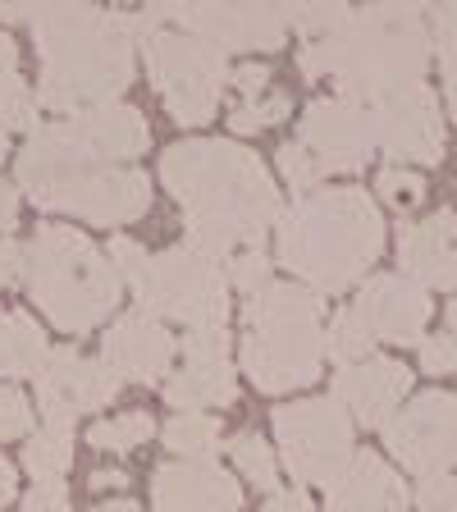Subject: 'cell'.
Masks as SVG:
<instances>
[{"mask_svg": "<svg viewBox=\"0 0 457 512\" xmlns=\"http://www.w3.org/2000/svg\"><path fill=\"white\" fill-rule=\"evenodd\" d=\"M160 183L183 206L188 243L220 261L266 247V234L284 215L266 160L224 138L174 142L160 156Z\"/></svg>", "mask_w": 457, "mask_h": 512, "instance_id": "1", "label": "cell"}, {"mask_svg": "<svg viewBox=\"0 0 457 512\" xmlns=\"http://www.w3.org/2000/svg\"><path fill=\"white\" fill-rule=\"evenodd\" d=\"M32 42L42 60L37 101L55 115L110 106L138 74V19L92 0H37Z\"/></svg>", "mask_w": 457, "mask_h": 512, "instance_id": "2", "label": "cell"}, {"mask_svg": "<svg viewBox=\"0 0 457 512\" xmlns=\"http://www.w3.org/2000/svg\"><path fill=\"white\" fill-rule=\"evenodd\" d=\"M279 261L320 298L362 284L384 252V215L366 188L302 192L275 224Z\"/></svg>", "mask_w": 457, "mask_h": 512, "instance_id": "3", "label": "cell"}, {"mask_svg": "<svg viewBox=\"0 0 457 512\" xmlns=\"http://www.w3.org/2000/svg\"><path fill=\"white\" fill-rule=\"evenodd\" d=\"M430 32L421 23H394L375 5H352L330 32L311 37L298 51L302 78H334L339 96H357L366 106L421 83L430 64Z\"/></svg>", "mask_w": 457, "mask_h": 512, "instance_id": "4", "label": "cell"}, {"mask_svg": "<svg viewBox=\"0 0 457 512\" xmlns=\"http://www.w3.org/2000/svg\"><path fill=\"white\" fill-rule=\"evenodd\" d=\"M23 288L55 330L74 339L101 330L124 298L110 256L74 224H42L32 234L23 247Z\"/></svg>", "mask_w": 457, "mask_h": 512, "instance_id": "5", "label": "cell"}, {"mask_svg": "<svg viewBox=\"0 0 457 512\" xmlns=\"http://www.w3.org/2000/svg\"><path fill=\"white\" fill-rule=\"evenodd\" d=\"M243 371L261 394H293L320 380L325 366V298L307 284H279L247 293L243 302Z\"/></svg>", "mask_w": 457, "mask_h": 512, "instance_id": "6", "label": "cell"}, {"mask_svg": "<svg viewBox=\"0 0 457 512\" xmlns=\"http://www.w3.org/2000/svg\"><path fill=\"white\" fill-rule=\"evenodd\" d=\"M147 142H151L147 115L138 106L110 101V106L78 110V115H64L55 124L32 128L19 160H14V174H19V188L32 192L42 183L69 179V174H83V170L133 165L147 151Z\"/></svg>", "mask_w": 457, "mask_h": 512, "instance_id": "7", "label": "cell"}, {"mask_svg": "<svg viewBox=\"0 0 457 512\" xmlns=\"http://www.w3.org/2000/svg\"><path fill=\"white\" fill-rule=\"evenodd\" d=\"M229 293L234 288H229L224 261L192 247L188 238L151 256L142 279L133 284V298L142 311H151L156 320L188 325V330H224L234 316Z\"/></svg>", "mask_w": 457, "mask_h": 512, "instance_id": "8", "label": "cell"}, {"mask_svg": "<svg viewBox=\"0 0 457 512\" xmlns=\"http://www.w3.org/2000/svg\"><path fill=\"white\" fill-rule=\"evenodd\" d=\"M142 55H147L151 87L165 101L174 124L197 128L220 115V101L229 92V74H234V64H229L224 51H215L211 42L192 37V32L151 28L142 37Z\"/></svg>", "mask_w": 457, "mask_h": 512, "instance_id": "9", "label": "cell"}, {"mask_svg": "<svg viewBox=\"0 0 457 512\" xmlns=\"http://www.w3.org/2000/svg\"><path fill=\"white\" fill-rule=\"evenodd\" d=\"M275 444L298 485H330L352 462V416L334 398L275 407Z\"/></svg>", "mask_w": 457, "mask_h": 512, "instance_id": "10", "label": "cell"}, {"mask_svg": "<svg viewBox=\"0 0 457 512\" xmlns=\"http://www.w3.org/2000/svg\"><path fill=\"white\" fill-rule=\"evenodd\" d=\"M28 197L42 211L74 215L87 224H133L151 206V183L133 165H106V170H83L69 179L42 183Z\"/></svg>", "mask_w": 457, "mask_h": 512, "instance_id": "11", "label": "cell"}, {"mask_svg": "<svg viewBox=\"0 0 457 512\" xmlns=\"http://www.w3.org/2000/svg\"><path fill=\"white\" fill-rule=\"evenodd\" d=\"M298 147L311 151L325 174H357L375 156V106L357 96H316L298 119Z\"/></svg>", "mask_w": 457, "mask_h": 512, "instance_id": "12", "label": "cell"}, {"mask_svg": "<svg viewBox=\"0 0 457 512\" xmlns=\"http://www.w3.org/2000/svg\"><path fill=\"white\" fill-rule=\"evenodd\" d=\"M124 389L101 357H83L78 348H51L46 366L37 371V412L55 426H74L78 416L110 407Z\"/></svg>", "mask_w": 457, "mask_h": 512, "instance_id": "13", "label": "cell"}, {"mask_svg": "<svg viewBox=\"0 0 457 512\" xmlns=\"http://www.w3.org/2000/svg\"><path fill=\"white\" fill-rule=\"evenodd\" d=\"M384 444L416 476L457 467V398L453 394H421L412 407L384 426Z\"/></svg>", "mask_w": 457, "mask_h": 512, "instance_id": "14", "label": "cell"}, {"mask_svg": "<svg viewBox=\"0 0 457 512\" xmlns=\"http://www.w3.org/2000/svg\"><path fill=\"white\" fill-rule=\"evenodd\" d=\"M375 142L398 165H439V156H444L439 96L426 83H412L375 101Z\"/></svg>", "mask_w": 457, "mask_h": 512, "instance_id": "15", "label": "cell"}, {"mask_svg": "<svg viewBox=\"0 0 457 512\" xmlns=\"http://www.w3.org/2000/svg\"><path fill=\"white\" fill-rule=\"evenodd\" d=\"M229 334L224 330H192L183 334V366L165 380V403L174 412H211L234 407L238 375L229 366Z\"/></svg>", "mask_w": 457, "mask_h": 512, "instance_id": "16", "label": "cell"}, {"mask_svg": "<svg viewBox=\"0 0 457 512\" xmlns=\"http://www.w3.org/2000/svg\"><path fill=\"white\" fill-rule=\"evenodd\" d=\"M174 357H179V339L165 330V320L142 307L110 320V330L101 334V362L124 384H165Z\"/></svg>", "mask_w": 457, "mask_h": 512, "instance_id": "17", "label": "cell"}, {"mask_svg": "<svg viewBox=\"0 0 457 512\" xmlns=\"http://www.w3.org/2000/svg\"><path fill=\"white\" fill-rule=\"evenodd\" d=\"M407 389H412V371L394 357H362L334 371L330 398L352 416V426L384 430L398 416Z\"/></svg>", "mask_w": 457, "mask_h": 512, "instance_id": "18", "label": "cell"}, {"mask_svg": "<svg viewBox=\"0 0 457 512\" xmlns=\"http://www.w3.org/2000/svg\"><path fill=\"white\" fill-rule=\"evenodd\" d=\"M156 512H243V485L215 458H174L151 476Z\"/></svg>", "mask_w": 457, "mask_h": 512, "instance_id": "19", "label": "cell"}, {"mask_svg": "<svg viewBox=\"0 0 457 512\" xmlns=\"http://www.w3.org/2000/svg\"><path fill=\"white\" fill-rule=\"evenodd\" d=\"M352 311L362 316V325L371 330L375 343L412 348V343H421V334H426L430 293L407 275H375L362 284Z\"/></svg>", "mask_w": 457, "mask_h": 512, "instance_id": "20", "label": "cell"}, {"mask_svg": "<svg viewBox=\"0 0 457 512\" xmlns=\"http://www.w3.org/2000/svg\"><path fill=\"white\" fill-rule=\"evenodd\" d=\"M288 14L279 0H211L206 14L192 23V37L211 42L215 51H279L288 42Z\"/></svg>", "mask_w": 457, "mask_h": 512, "instance_id": "21", "label": "cell"}, {"mask_svg": "<svg viewBox=\"0 0 457 512\" xmlns=\"http://www.w3.org/2000/svg\"><path fill=\"white\" fill-rule=\"evenodd\" d=\"M325 490V512H403L412 503L407 480L375 453H352V462Z\"/></svg>", "mask_w": 457, "mask_h": 512, "instance_id": "22", "label": "cell"}, {"mask_svg": "<svg viewBox=\"0 0 457 512\" xmlns=\"http://www.w3.org/2000/svg\"><path fill=\"white\" fill-rule=\"evenodd\" d=\"M453 224L457 211H439L430 220L403 224L398 234V261L403 275L421 288H453Z\"/></svg>", "mask_w": 457, "mask_h": 512, "instance_id": "23", "label": "cell"}, {"mask_svg": "<svg viewBox=\"0 0 457 512\" xmlns=\"http://www.w3.org/2000/svg\"><path fill=\"white\" fill-rule=\"evenodd\" d=\"M51 357V343H46V330L28 311H0V375L5 380H23L46 366Z\"/></svg>", "mask_w": 457, "mask_h": 512, "instance_id": "24", "label": "cell"}, {"mask_svg": "<svg viewBox=\"0 0 457 512\" xmlns=\"http://www.w3.org/2000/svg\"><path fill=\"white\" fill-rule=\"evenodd\" d=\"M160 439H165V448L179 453V458H215L224 430L211 412H174L170 421H165V430H160Z\"/></svg>", "mask_w": 457, "mask_h": 512, "instance_id": "25", "label": "cell"}, {"mask_svg": "<svg viewBox=\"0 0 457 512\" xmlns=\"http://www.w3.org/2000/svg\"><path fill=\"white\" fill-rule=\"evenodd\" d=\"M74 462V426H55L46 421L37 435L23 444V467L32 471V480H60Z\"/></svg>", "mask_w": 457, "mask_h": 512, "instance_id": "26", "label": "cell"}, {"mask_svg": "<svg viewBox=\"0 0 457 512\" xmlns=\"http://www.w3.org/2000/svg\"><path fill=\"white\" fill-rule=\"evenodd\" d=\"M229 458H234V467L243 471V480H252L256 490H279V462L275 453H270V444L256 430H238V435H229Z\"/></svg>", "mask_w": 457, "mask_h": 512, "instance_id": "27", "label": "cell"}, {"mask_svg": "<svg viewBox=\"0 0 457 512\" xmlns=\"http://www.w3.org/2000/svg\"><path fill=\"white\" fill-rule=\"evenodd\" d=\"M151 435H156L151 412H119V416H110V421H96V426L87 430V444L101 448V453H133V448H142Z\"/></svg>", "mask_w": 457, "mask_h": 512, "instance_id": "28", "label": "cell"}, {"mask_svg": "<svg viewBox=\"0 0 457 512\" xmlns=\"http://www.w3.org/2000/svg\"><path fill=\"white\" fill-rule=\"evenodd\" d=\"M371 348H375L371 330H366L362 316L352 307H343L339 316L325 325V357H330V362H339V366L362 362V357H371Z\"/></svg>", "mask_w": 457, "mask_h": 512, "instance_id": "29", "label": "cell"}, {"mask_svg": "<svg viewBox=\"0 0 457 512\" xmlns=\"http://www.w3.org/2000/svg\"><path fill=\"white\" fill-rule=\"evenodd\" d=\"M293 115V96L270 87L266 96H256V101H238L234 115H229V128L234 133H261V128H275Z\"/></svg>", "mask_w": 457, "mask_h": 512, "instance_id": "30", "label": "cell"}, {"mask_svg": "<svg viewBox=\"0 0 457 512\" xmlns=\"http://www.w3.org/2000/svg\"><path fill=\"white\" fill-rule=\"evenodd\" d=\"M288 14V28L302 32V37H320L330 32L343 14L352 10V0H279Z\"/></svg>", "mask_w": 457, "mask_h": 512, "instance_id": "31", "label": "cell"}, {"mask_svg": "<svg viewBox=\"0 0 457 512\" xmlns=\"http://www.w3.org/2000/svg\"><path fill=\"white\" fill-rule=\"evenodd\" d=\"M375 188H380V202L394 206L398 215L416 211V206L426 202V179H421L416 170H407V165H389V170H380Z\"/></svg>", "mask_w": 457, "mask_h": 512, "instance_id": "32", "label": "cell"}, {"mask_svg": "<svg viewBox=\"0 0 457 512\" xmlns=\"http://www.w3.org/2000/svg\"><path fill=\"white\" fill-rule=\"evenodd\" d=\"M206 5H211V0H147V10L138 14V32L147 37L160 23H179L183 32H192V23L206 14Z\"/></svg>", "mask_w": 457, "mask_h": 512, "instance_id": "33", "label": "cell"}, {"mask_svg": "<svg viewBox=\"0 0 457 512\" xmlns=\"http://www.w3.org/2000/svg\"><path fill=\"white\" fill-rule=\"evenodd\" d=\"M275 165H279V174H284V183L293 192H316V183L325 179V170H320L316 160H311V151L307 147H298V142H284V147L275 151Z\"/></svg>", "mask_w": 457, "mask_h": 512, "instance_id": "34", "label": "cell"}, {"mask_svg": "<svg viewBox=\"0 0 457 512\" xmlns=\"http://www.w3.org/2000/svg\"><path fill=\"white\" fill-rule=\"evenodd\" d=\"M0 124L10 128V133H32V128H42V101L32 92L28 83L10 87V92L0 96Z\"/></svg>", "mask_w": 457, "mask_h": 512, "instance_id": "35", "label": "cell"}, {"mask_svg": "<svg viewBox=\"0 0 457 512\" xmlns=\"http://www.w3.org/2000/svg\"><path fill=\"white\" fill-rule=\"evenodd\" d=\"M270 261L261 247H252V252H234L229 261H224V270H229V288H238V293H256V288L270 284Z\"/></svg>", "mask_w": 457, "mask_h": 512, "instance_id": "36", "label": "cell"}, {"mask_svg": "<svg viewBox=\"0 0 457 512\" xmlns=\"http://www.w3.org/2000/svg\"><path fill=\"white\" fill-rule=\"evenodd\" d=\"M32 430V398L14 384H0V439H23Z\"/></svg>", "mask_w": 457, "mask_h": 512, "instance_id": "37", "label": "cell"}, {"mask_svg": "<svg viewBox=\"0 0 457 512\" xmlns=\"http://www.w3.org/2000/svg\"><path fill=\"white\" fill-rule=\"evenodd\" d=\"M106 256H110V266H115V275L124 279V288H133L142 279V270H147V247L142 243H133V238H110V247H106Z\"/></svg>", "mask_w": 457, "mask_h": 512, "instance_id": "38", "label": "cell"}, {"mask_svg": "<svg viewBox=\"0 0 457 512\" xmlns=\"http://www.w3.org/2000/svg\"><path fill=\"white\" fill-rule=\"evenodd\" d=\"M430 46L439 51V64H453L457 60V0H439V5H435Z\"/></svg>", "mask_w": 457, "mask_h": 512, "instance_id": "39", "label": "cell"}, {"mask_svg": "<svg viewBox=\"0 0 457 512\" xmlns=\"http://www.w3.org/2000/svg\"><path fill=\"white\" fill-rule=\"evenodd\" d=\"M421 371H430V375H453L457 371V334L421 339Z\"/></svg>", "mask_w": 457, "mask_h": 512, "instance_id": "40", "label": "cell"}, {"mask_svg": "<svg viewBox=\"0 0 457 512\" xmlns=\"http://www.w3.org/2000/svg\"><path fill=\"white\" fill-rule=\"evenodd\" d=\"M270 69L266 64H238L234 74H229V92H234V106L238 101H256V96L270 92Z\"/></svg>", "mask_w": 457, "mask_h": 512, "instance_id": "41", "label": "cell"}, {"mask_svg": "<svg viewBox=\"0 0 457 512\" xmlns=\"http://www.w3.org/2000/svg\"><path fill=\"white\" fill-rule=\"evenodd\" d=\"M416 503H421V512H448V503H453V476H448V471L421 476V485H416Z\"/></svg>", "mask_w": 457, "mask_h": 512, "instance_id": "42", "label": "cell"}, {"mask_svg": "<svg viewBox=\"0 0 457 512\" xmlns=\"http://www.w3.org/2000/svg\"><path fill=\"white\" fill-rule=\"evenodd\" d=\"M19 512H69V490L60 480H37Z\"/></svg>", "mask_w": 457, "mask_h": 512, "instance_id": "43", "label": "cell"}, {"mask_svg": "<svg viewBox=\"0 0 457 512\" xmlns=\"http://www.w3.org/2000/svg\"><path fill=\"white\" fill-rule=\"evenodd\" d=\"M435 0H375V10L394 23H421V14L430 10Z\"/></svg>", "mask_w": 457, "mask_h": 512, "instance_id": "44", "label": "cell"}, {"mask_svg": "<svg viewBox=\"0 0 457 512\" xmlns=\"http://www.w3.org/2000/svg\"><path fill=\"white\" fill-rule=\"evenodd\" d=\"M14 279H23V247L10 234H0V288H10Z\"/></svg>", "mask_w": 457, "mask_h": 512, "instance_id": "45", "label": "cell"}, {"mask_svg": "<svg viewBox=\"0 0 457 512\" xmlns=\"http://www.w3.org/2000/svg\"><path fill=\"white\" fill-rule=\"evenodd\" d=\"M23 83V74H19V46L0 32V96L10 92V87H19Z\"/></svg>", "mask_w": 457, "mask_h": 512, "instance_id": "46", "label": "cell"}, {"mask_svg": "<svg viewBox=\"0 0 457 512\" xmlns=\"http://www.w3.org/2000/svg\"><path fill=\"white\" fill-rule=\"evenodd\" d=\"M261 512H316L311 508V499H307V490H270L266 494V508Z\"/></svg>", "mask_w": 457, "mask_h": 512, "instance_id": "47", "label": "cell"}, {"mask_svg": "<svg viewBox=\"0 0 457 512\" xmlns=\"http://www.w3.org/2000/svg\"><path fill=\"white\" fill-rule=\"evenodd\" d=\"M14 224H19V188L0 183V234H10Z\"/></svg>", "mask_w": 457, "mask_h": 512, "instance_id": "48", "label": "cell"}, {"mask_svg": "<svg viewBox=\"0 0 457 512\" xmlns=\"http://www.w3.org/2000/svg\"><path fill=\"white\" fill-rule=\"evenodd\" d=\"M37 0H0V23H28Z\"/></svg>", "mask_w": 457, "mask_h": 512, "instance_id": "49", "label": "cell"}, {"mask_svg": "<svg viewBox=\"0 0 457 512\" xmlns=\"http://www.w3.org/2000/svg\"><path fill=\"white\" fill-rule=\"evenodd\" d=\"M14 494H19V480H14V462L0 453V508H5V503H14Z\"/></svg>", "mask_w": 457, "mask_h": 512, "instance_id": "50", "label": "cell"}, {"mask_svg": "<svg viewBox=\"0 0 457 512\" xmlns=\"http://www.w3.org/2000/svg\"><path fill=\"white\" fill-rule=\"evenodd\" d=\"M92 490H124L128 485V476L119 467H110V471H92V480H87Z\"/></svg>", "mask_w": 457, "mask_h": 512, "instance_id": "51", "label": "cell"}, {"mask_svg": "<svg viewBox=\"0 0 457 512\" xmlns=\"http://www.w3.org/2000/svg\"><path fill=\"white\" fill-rule=\"evenodd\" d=\"M444 106H448V115L457 119V60L444 64Z\"/></svg>", "mask_w": 457, "mask_h": 512, "instance_id": "52", "label": "cell"}, {"mask_svg": "<svg viewBox=\"0 0 457 512\" xmlns=\"http://www.w3.org/2000/svg\"><path fill=\"white\" fill-rule=\"evenodd\" d=\"M92 512H142L133 499H110V503H96Z\"/></svg>", "mask_w": 457, "mask_h": 512, "instance_id": "53", "label": "cell"}, {"mask_svg": "<svg viewBox=\"0 0 457 512\" xmlns=\"http://www.w3.org/2000/svg\"><path fill=\"white\" fill-rule=\"evenodd\" d=\"M444 316H448V334H457V298L448 302V311H444Z\"/></svg>", "mask_w": 457, "mask_h": 512, "instance_id": "54", "label": "cell"}, {"mask_svg": "<svg viewBox=\"0 0 457 512\" xmlns=\"http://www.w3.org/2000/svg\"><path fill=\"white\" fill-rule=\"evenodd\" d=\"M5 156H10V128L0 124V160H5Z\"/></svg>", "mask_w": 457, "mask_h": 512, "instance_id": "55", "label": "cell"}, {"mask_svg": "<svg viewBox=\"0 0 457 512\" xmlns=\"http://www.w3.org/2000/svg\"><path fill=\"white\" fill-rule=\"evenodd\" d=\"M453 288H457V224H453Z\"/></svg>", "mask_w": 457, "mask_h": 512, "instance_id": "56", "label": "cell"}, {"mask_svg": "<svg viewBox=\"0 0 457 512\" xmlns=\"http://www.w3.org/2000/svg\"><path fill=\"white\" fill-rule=\"evenodd\" d=\"M448 512H457V476H453V503H448Z\"/></svg>", "mask_w": 457, "mask_h": 512, "instance_id": "57", "label": "cell"}, {"mask_svg": "<svg viewBox=\"0 0 457 512\" xmlns=\"http://www.w3.org/2000/svg\"><path fill=\"white\" fill-rule=\"evenodd\" d=\"M110 5H128V0H110Z\"/></svg>", "mask_w": 457, "mask_h": 512, "instance_id": "58", "label": "cell"}]
</instances>
